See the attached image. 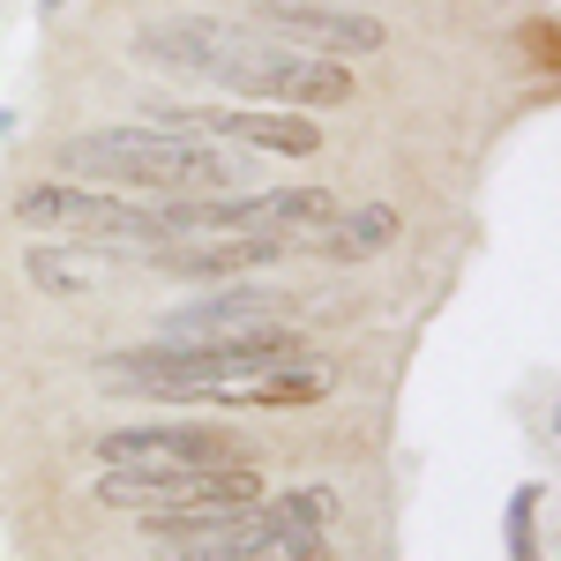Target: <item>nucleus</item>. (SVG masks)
Instances as JSON below:
<instances>
[{
    "mask_svg": "<svg viewBox=\"0 0 561 561\" xmlns=\"http://www.w3.org/2000/svg\"><path fill=\"white\" fill-rule=\"evenodd\" d=\"M255 45L262 38L248 23H232V15H165V23H142L135 31V60L142 68L195 76V83H210V90H240Z\"/></svg>",
    "mask_w": 561,
    "mask_h": 561,
    "instance_id": "obj_3",
    "label": "nucleus"
},
{
    "mask_svg": "<svg viewBox=\"0 0 561 561\" xmlns=\"http://www.w3.org/2000/svg\"><path fill=\"white\" fill-rule=\"evenodd\" d=\"M330 389H337V375L300 352V359H277V367H262V375H248V382L210 389L203 404H217V412H300V404H322Z\"/></svg>",
    "mask_w": 561,
    "mask_h": 561,
    "instance_id": "obj_10",
    "label": "nucleus"
},
{
    "mask_svg": "<svg viewBox=\"0 0 561 561\" xmlns=\"http://www.w3.org/2000/svg\"><path fill=\"white\" fill-rule=\"evenodd\" d=\"M8 135H15V113H0V142H8Z\"/></svg>",
    "mask_w": 561,
    "mask_h": 561,
    "instance_id": "obj_13",
    "label": "nucleus"
},
{
    "mask_svg": "<svg viewBox=\"0 0 561 561\" xmlns=\"http://www.w3.org/2000/svg\"><path fill=\"white\" fill-rule=\"evenodd\" d=\"M240 23L270 45L322 53V60H367V53H382V38H389L382 15H367V8H330V0H248Z\"/></svg>",
    "mask_w": 561,
    "mask_h": 561,
    "instance_id": "obj_4",
    "label": "nucleus"
},
{
    "mask_svg": "<svg viewBox=\"0 0 561 561\" xmlns=\"http://www.w3.org/2000/svg\"><path fill=\"white\" fill-rule=\"evenodd\" d=\"M285 255V240H270V232H217V240H173V248H158V270L165 277H195V285H232V277H248V270H270V262Z\"/></svg>",
    "mask_w": 561,
    "mask_h": 561,
    "instance_id": "obj_9",
    "label": "nucleus"
},
{
    "mask_svg": "<svg viewBox=\"0 0 561 561\" xmlns=\"http://www.w3.org/2000/svg\"><path fill=\"white\" fill-rule=\"evenodd\" d=\"M60 173L83 180V187H113V195H240L255 180V158L232 150V142H203V135L128 121V128L68 135Z\"/></svg>",
    "mask_w": 561,
    "mask_h": 561,
    "instance_id": "obj_1",
    "label": "nucleus"
},
{
    "mask_svg": "<svg viewBox=\"0 0 561 561\" xmlns=\"http://www.w3.org/2000/svg\"><path fill=\"white\" fill-rule=\"evenodd\" d=\"M397 232H404V217L389 210V203H359V210H330L300 248H314V255H330V262H367V255H382Z\"/></svg>",
    "mask_w": 561,
    "mask_h": 561,
    "instance_id": "obj_11",
    "label": "nucleus"
},
{
    "mask_svg": "<svg viewBox=\"0 0 561 561\" xmlns=\"http://www.w3.org/2000/svg\"><path fill=\"white\" fill-rule=\"evenodd\" d=\"M105 472H203V465H240V442L203 420H142V427L98 434Z\"/></svg>",
    "mask_w": 561,
    "mask_h": 561,
    "instance_id": "obj_5",
    "label": "nucleus"
},
{
    "mask_svg": "<svg viewBox=\"0 0 561 561\" xmlns=\"http://www.w3.org/2000/svg\"><path fill=\"white\" fill-rule=\"evenodd\" d=\"M60 8H68V0H45V15H60Z\"/></svg>",
    "mask_w": 561,
    "mask_h": 561,
    "instance_id": "obj_14",
    "label": "nucleus"
},
{
    "mask_svg": "<svg viewBox=\"0 0 561 561\" xmlns=\"http://www.w3.org/2000/svg\"><path fill=\"white\" fill-rule=\"evenodd\" d=\"M262 322H277V293L232 277V285H210L203 300L173 307V314L158 322V345H232V337H248Z\"/></svg>",
    "mask_w": 561,
    "mask_h": 561,
    "instance_id": "obj_7",
    "label": "nucleus"
},
{
    "mask_svg": "<svg viewBox=\"0 0 561 561\" xmlns=\"http://www.w3.org/2000/svg\"><path fill=\"white\" fill-rule=\"evenodd\" d=\"M23 277L45 300H98L105 285L128 277V248H90V240H38L23 255Z\"/></svg>",
    "mask_w": 561,
    "mask_h": 561,
    "instance_id": "obj_8",
    "label": "nucleus"
},
{
    "mask_svg": "<svg viewBox=\"0 0 561 561\" xmlns=\"http://www.w3.org/2000/svg\"><path fill=\"white\" fill-rule=\"evenodd\" d=\"M15 217L31 232H53V240H90V248H128V255H158L165 232L150 203H128L113 187H83V180H45V187H23L15 195Z\"/></svg>",
    "mask_w": 561,
    "mask_h": 561,
    "instance_id": "obj_2",
    "label": "nucleus"
},
{
    "mask_svg": "<svg viewBox=\"0 0 561 561\" xmlns=\"http://www.w3.org/2000/svg\"><path fill=\"white\" fill-rule=\"evenodd\" d=\"M240 98L255 105H285V113H322V105H345L352 98V60H322V53H293V45H255Z\"/></svg>",
    "mask_w": 561,
    "mask_h": 561,
    "instance_id": "obj_6",
    "label": "nucleus"
},
{
    "mask_svg": "<svg viewBox=\"0 0 561 561\" xmlns=\"http://www.w3.org/2000/svg\"><path fill=\"white\" fill-rule=\"evenodd\" d=\"M539 510H547V479L510 494V561H539Z\"/></svg>",
    "mask_w": 561,
    "mask_h": 561,
    "instance_id": "obj_12",
    "label": "nucleus"
}]
</instances>
